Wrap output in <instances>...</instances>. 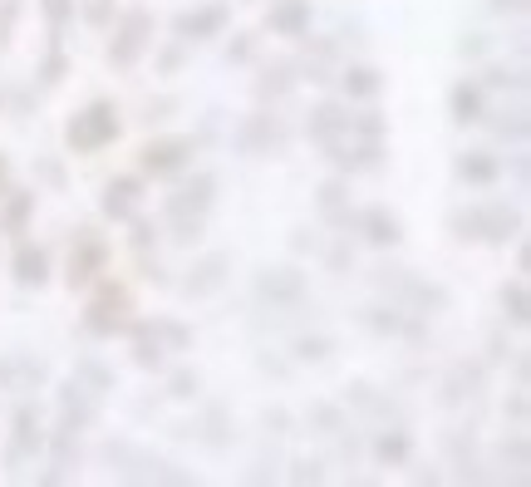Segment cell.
Segmentation results:
<instances>
[{"label": "cell", "mask_w": 531, "mask_h": 487, "mask_svg": "<svg viewBox=\"0 0 531 487\" xmlns=\"http://www.w3.org/2000/svg\"><path fill=\"white\" fill-rule=\"evenodd\" d=\"M197 394H202V374H197V369H173V374H168V399L187 404V399H197Z\"/></svg>", "instance_id": "41"}, {"label": "cell", "mask_w": 531, "mask_h": 487, "mask_svg": "<svg viewBox=\"0 0 531 487\" xmlns=\"http://www.w3.org/2000/svg\"><path fill=\"white\" fill-rule=\"evenodd\" d=\"M448 114H453V123H463V128H468V123H482V119H487L482 84H468V79H463V84H453V89H448Z\"/></svg>", "instance_id": "31"}, {"label": "cell", "mask_w": 531, "mask_h": 487, "mask_svg": "<svg viewBox=\"0 0 531 487\" xmlns=\"http://www.w3.org/2000/svg\"><path fill=\"white\" fill-rule=\"evenodd\" d=\"M458 178L468 187L502 183V158H492V153H463V158H458Z\"/></svg>", "instance_id": "32"}, {"label": "cell", "mask_w": 531, "mask_h": 487, "mask_svg": "<svg viewBox=\"0 0 531 487\" xmlns=\"http://www.w3.org/2000/svg\"><path fill=\"white\" fill-rule=\"evenodd\" d=\"M482 384H487V365L482 360H458V365L443 374L438 399L443 404H477L482 399Z\"/></svg>", "instance_id": "21"}, {"label": "cell", "mask_w": 531, "mask_h": 487, "mask_svg": "<svg viewBox=\"0 0 531 487\" xmlns=\"http://www.w3.org/2000/svg\"><path fill=\"white\" fill-rule=\"evenodd\" d=\"M320 256H325V266H330L335 276H350V271H354V246H350V237H345V232H340V242L320 246Z\"/></svg>", "instance_id": "42"}, {"label": "cell", "mask_w": 531, "mask_h": 487, "mask_svg": "<svg viewBox=\"0 0 531 487\" xmlns=\"http://www.w3.org/2000/svg\"><path fill=\"white\" fill-rule=\"evenodd\" d=\"M448 232H453L458 242L507 246L527 232V217H522V207H512V202H472V207L448 212Z\"/></svg>", "instance_id": "3"}, {"label": "cell", "mask_w": 531, "mask_h": 487, "mask_svg": "<svg viewBox=\"0 0 531 487\" xmlns=\"http://www.w3.org/2000/svg\"><path fill=\"white\" fill-rule=\"evenodd\" d=\"M10 276H15V286H25V291H40V286H50V251L20 237L15 256H10Z\"/></svg>", "instance_id": "24"}, {"label": "cell", "mask_w": 531, "mask_h": 487, "mask_svg": "<svg viewBox=\"0 0 531 487\" xmlns=\"http://www.w3.org/2000/svg\"><path fill=\"white\" fill-rule=\"evenodd\" d=\"M345 404H350V409H359V414L384 419V424H409V409H404L399 399L379 394V389H374V384H364V379H354L350 389H345Z\"/></svg>", "instance_id": "22"}, {"label": "cell", "mask_w": 531, "mask_h": 487, "mask_svg": "<svg viewBox=\"0 0 531 487\" xmlns=\"http://www.w3.org/2000/svg\"><path fill=\"white\" fill-rule=\"evenodd\" d=\"M40 178H45V183H64V173H59V163H40Z\"/></svg>", "instance_id": "59"}, {"label": "cell", "mask_w": 531, "mask_h": 487, "mask_svg": "<svg viewBox=\"0 0 531 487\" xmlns=\"http://www.w3.org/2000/svg\"><path fill=\"white\" fill-rule=\"evenodd\" d=\"M315 202H320V217H325L330 227H340V232H345V217H350V187H345V183H325Z\"/></svg>", "instance_id": "34"}, {"label": "cell", "mask_w": 531, "mask_h": 487, "mask_svg": "<svg viewBox=\"0 0 531 487\" xmlns=\"http://www.w3.org/2000/svg\"><path fill=\"white\" fill-rule=\"evenodd\" d=\"M104 463L114 468V478H123V483L197 487V473L173 468L168 458H158V453H148V448H138V443H128V438H109V443H104Z\"/></svg>", "instance_id": "4"}, {"label": "cell", "mask_w": 531, "mask_h": 487, "mask_svg": "<svg viewBox=\"0 0 531 487\" xmlns=\"http://www.w3.org/2000/svg\"><path fill=\"white\" fill-rule=\"evenodd\" d=\"M227 281H232V251H207V256L192 261V271L177 281V291H182L187 301H207V296H217Z\"/></svg>", "instance_id": "16"}, {"label": "cell", "mask_w": 531, "mask_h": 487, "mask_svg": "<svg viewBox=\"0 0 531 487\" xmlns=\"http://www.w3.org/2000/svg\"><path fill=\"white\" fill-rule=\"evenodd\" d=\"M251 291H256V301L266 305V310H276V315H295V310L310 305V281L295 266H266V271H256V286Z\"/></svg>", "instance_id": "10"}, {"label": "cell", "mask_w": 531, "mask_h": 487, "mask_svg": "<svg viewBox=\"0 0 531 487\" xmlns=\"http://www.w3.org/2000/svg\"><path fill=\"white\" fill-rule=\"evenodd\" d=\"M369 286L379 291V296H389L394 305H404L409 315H423V320H433V315H443L448 310V286H438V281H428V276H418L409 266H399V261H384V266H374L369 271Z\"/></svg>", "instance_id": "2"}, {"label": "cell", "mask_w": 531, "mask_h": 487, "mask_svg": "<svg viewBox=\"0 0 531 487\" xmlns=\"http://www.w3.org/2000/svg\"><path fill=\"white\" fill-rule=\"evenodd\" d=\"M148 325H153V335L163 340V350H168V355H182V350H192V345H197L192 325H182V320H173V315H153Z\"/></svg>", "instance_id": "33"}, {"label": "cell", "mask_w": 531, "mask_h": 487, "mask_svg": "<svg viewBox=\"0 0 531 487\" xmlns=\"http://www.w3.org/2000/svg\"><path fill=\"white\" fill-rule=\"evenodd\" d=\"M492 10H502V15H522L527 0H492Z\"/></svg>", "instance_id": "58"}, {"label": "cell", "mask_w": 531, "mask_h": 487, "mask_svg": "<svg viewBox=\"0 0 531 487\" xmlns=\"http://www.w3.org/2000/svg\"><path fill=\"white\" fill-rule=\"evenodd\" d=\"M143 202V178H109L104 183V197H99V212L109 222H128Z\"/></svg>", "instance_id": "25"}, {"label": "cell", "mask_w": 531, "mask_h": 487, "mask_svg": "<svg viewBox=\"0 0 531 487\" xmlns=\"http://www.w3.org/2000/svg\"><path fill=\"white\" fill-rule=\"evenodd\" d=\"M74 379H79V384H89L94 394H109V389H118V374L109 365H99L94 355H79V360H74Z\"/></svg>", "instance_id": "35"}, {"label": "cell", "mask_w": 531, "mask_h": 487, "mask_svg": "<svg viewBox=\"0 0 531 487\" xmlns=\"http://www.w3.org/2000/svg\"><path fill=\"white\" fill-rule=\"evenodd\" d=\"M217 202V178L212 173H192L187 183H177V192L163 197V232L177 246H197L207 232V212Z\"/></svg>", "instance_id": "1"}, {"label": "cell", "mask_w": 531, "mask_h": 487, "mask_svg": "<svg viewBox=\"0 0 531 487\" xmlns=\"http://www.w3.org/2000/svg\"><path fill=\"white\" fill-rule=\"evenodd\" d=\"M286 478H291V483H325V463H320V458H295Z\"/></svg>", "instance_id": "49"}, {"label": "cell", "mask_w": 531, "mask_h": 487, "mask_svg": "<svg viewBox=\"0 0 531 487\" xmlns=\"http://www.w3.org/2000/svg\"><path fill=\"white\" fill-rule=\"evenodd\" d=\"M340 89H345V99H354V104H369V99L384 94V74L374 64H350V69H340Z\"/></svg>", "instance_id": "30"}, {"label": "cell", "mask_w": 531, "mask_h": 487, "mask_svg": "<svg viewBox=\"0 0 531 487\" xmlns=\"http://www.w3.org/2000/svg\"><path fill=\"white\" fill-rule=\"evenodd\" d=\"M40 10H45V25H50V35H59V30L69 25V15H74V0H40Z\"/></svg>", "instance_id": "48"}, {"label": "cell", "mask_w": 531, "mask_h": 487, "mask_svg": "<svg viewBox=\"0 0 531 487\" xmlns=\"http://www.w3.org/2000/svg\"><path fill=\"white\" fill-rule=\"evenodd\" d=\"M64 74H69V55L59 50V35H50V55H45V64H40V84H45V89H55Z\"/></svg>", "instance_id": "43"}, {"label": "cell", "mask_w": 531, "mask_h": 487, "mask_svg": "<svg viewBox=\"0 0 531 487\" xmlns=\"http://www.w3.org/2000/svg\"><path fill=\"white\" fill-rule=\"evenodd\" d=\"M295 360L300 365H320V360H330V350H335V340L330 335H295Z\"/></svg>", "instance_id": "40"}, {"label": "cell", "mask_w": 531, "mask_h": 487, "mask_svg": "<svg viewBox=\"0 0 531 487\" xmlns=\"http://www.w3.org/2000/svg\"><path fill=\"white\" fill-rule=\"evenodd\" d=\"M133 325V291L123 281H94V296L84 305V335L114 340Z\"/></svg>", "instance_id": "7"}, {"label": "cell", "mask_w": 531, "mask_h": 487, "mask_svg": "<svg viewBox=\"0 0 531 487\" xmlns=\"http://www.w3.org/2000/svg\"><path fill=\"white\" fill-rule=\"evenodd\" d=\"M10 25H15V0H0V50L10 45Z\"/></svg>", "instance_id": "53"}, {"label": "cell", "mask_w": 531, "mask_h": 487, "mask_svg": "<svg viewBox=\"0 0 531 487\" xmlns=\"http://www.w3.org/2000/svg\"><path fill=\"white\" fill-rule=\"evenodd\" d=\"M143 281H153V286H168V271H163L158 261H143Z\"/></svg>", "instance_id": "56"}, {"label": "cell", "mask_w": 531, "mask_h": 487, "mask_svg": "<svg viewBox=\"0 0 531 487\" xmlns=\"http://www.w3.org/2000/svg\"><path fill=\"white\" fill-rule=\"evenodd\" d=\"M354 320L369 330V335H384V340H409V345H428V320L409 315L404 305H359Z\"/></svg>", "instance_id": "13"}, {"label": "cell", "mask_w": 531, "mask_h": 487, "mask_svg": "<svg viewBox=\"0 0 531 487\" xmlns=\"http://www.w3.org/2000/svg\"><path fill=\"white\" fill-rule=\"evenodd\" d=\"M79 5V15L94 25V30H109L114 25V0H74Z\"/></svg>", "instance_id": "47"}, {"label": "cell", "mask_w": 531, "mask_h": 487, "mask_svg": "<svg viewBox=\"0 0 531 487\" xmlns=\"http://www.w3.org/2000/svg\"><path fill=\"white\" fill-rule=\"evenodd\" d=\"M109 271V242L89 227L74 232V246H69V261H64V286L69 291H89L99 276Z\"/></svg>", "instance_id": "12"}, {"label": "cell", "mask_w": 531, "mask_h": 487, "mask_svg": "<svg viewBox=\"0 0 531 487\" xmlns=\"http://www.w3.org/2000/svg\"><path fill=\"white\" fill-rule=\"evenodd\" d=\"M192 153H197L192 138H153L138 148V168H143V178H173L192 163Z\"/></svg>", "instance_id": "18"}, {"label": "cell", "mask_w": 531, "mask_h": 487, "mask_svg": "<svg viewBox=\"0 0 531 487\" xmlns=\"http://www.w3.org/2000/svg\"><path fill=\"white\" fill-rule=\"evenodd\" d=\"M45 453V419H40V404L25 394L10 414V443H5V473L10 478H25L35 468V458Z\"/></svg>", "instance_id": "6"}, {"label": "cell", "mask_w": 531, "mask_h": 487, "mask_svg": "<svg viewBox=\"0 0 531 487\" xmlns=\"http://www.w3.org/2000/svg\"><path fill=\"white\" fill-rule=\"evenodd\" d=\"M497 458L502 463H512V468H531V448H527V433L517 428L512 438H502V448H497Z\"/></svg>", "instance_id": "45"}, {"label": "cell", "mask_w": 531, "mask_h": 487, "mask_svg": "<svg viewBox=\"0 0 531 487\" xmlns=\"http://www.w3.org/2000/svg\"><path fill=\"white\" fill-rule=\"evenodd\" d=\"M502 315H507L512 325H527L531 320V296H527V281H522V276L502 286Z\"/></svg>", "instance_id": "39"}, {"label": "cell", "mask_w": 531, "mask_h": 487, "mask_svg": "<svg viewBox=\"0 0 531 487\" xmlns=\"http://www.w3.org/2000/svg\"><path fill=\"white\" fill-rule=\"evenodd\" d=\"M50 384V365L35 355H15V394H35Z\"/></svg>", "instance_id": "36"}, {"label": "cell", "mask_w": 531, "mask_h": 487, "mask_svg": "<svg viewBox=\"0 0 531 487\" xmlns=\"http://www.w3.org/2000/svg\"><path fill=\"white\" fill-rule=\"evenodd\" d=\"M487 84L492 89H512V94H527V69L522 64H497V69H487Z\"/></svg>", "instance_id": "44"}, {"label": "cell", "mask_w": 531, "mask_h": 487, "mask_svg": "<svg viewBox=\"0 0 531 487\" xmlns=\"http://www.w3.org/2000/svg\"><path fill=\"white\" fill-rule=\"evenodd\" d=\"M266 30L271 35H286V40H305L310 35V0H271Z\"/></svg>", "instance_id": "26"}, {"label": "cell", "mask_w": 531, "mask_h": 487, "mask_svg": "<svg viewBox=\"0 0 531 487\" xmlns=\"http://www.w3.org/2000/svg\"><path fill=\"white\" fill-rule=\"evenodd\" d=\"M295 84H300V74H295V60H271V64H261V74H256V99L266 104H276V99H286Z\"/></svg>", "instance_id": "29"}, {"label": "cell", "mask_w": 531, "mask_h": 487, "mask_svg": "<svg viewBox=\"0 0 531 487\" xmlns=\"http://www.w3.org/2000/svg\"><path fill=\"white\" fill-rule=\"evenodd\" d=\"M359 237V242L379 246V251H394V246L404 242V217L394 212V207H384V202H369V207H350V217H345V237Z\"/></svg>", "instance_id": "14"}, {"label": "cell", "mask_w": 531, "mask_h": 487, "mask_svg": "<svg viewBox=\"0 0 531 487\" xmlns=\"http://www.w3.org/2000/svg\"><path fill=\"white\" fill-rule=\"evenodd\" d=\"M35 222V187H5L0 192V237H25Z\"/></svg>", "instance_id": "23"}, {"label": "cell", "mask_w": 531, "mask_h": 487, "mask_svg": "<svg viewBox=\"0 0 531 487\" xmlns=\"http://www.w3.org/2000/svg\"><path fill=\"white\" fill-rule=\"evenodd\" d=\"M527 153H517V158H512V178H517V187H522V192H527Z\"/></svg>", "instance_id": "57"}, {"label": "cell", "mask_w": 531, "mask_h": 487, "mask_svg": "<svg viewBox=\"0 0 531 487\" xmlns=\"http://www.w3.org/2000/svg\"><path fill=\"white\" fill-rule=\"evenodd\" d=\"M227 20H232V10H227L222 0H212V5H192V10H182V15L173 20V35L182 40V45H197V40L222 35Z\"/></svg>", "instance_id": "20"}, {"label": "cell", "mask_w": 531, "mask_h": 487, "mask_svg": "<svg viewBox=\"0 0 531 487\" xmlns=\"http://www.w3.org/2000/svg\"><path fill=\"white\" fill-rule=\"evenodd\" d=\"M232 143L241 158H281L286 143H291V128L281 114L261 109V114H246V119L232 128Z\"/></svg>", "instance_id": "9"}, {"label": "cell", "mask_w": 531, "mask_h": 487, "mask_svg": "<svg viewBox=\"0 0 531 487\" xmlns=\"http://www.w3.org/2000/svg\"><path fill=\"white\" fill-rule=\"evenodd\" d=\"M345 178H354V173H374L379 163H384V138H364V133H350V138H335V143H325L320 148Z\"/></svg>", "instance_id": "15"}, {"label": "cell", "mask_w": 531, "mask_h": 487, "mask_svg": "<svg viewBox=\"0 0 531 487\" xmlns=\"http://www.w3.org/2000/svg\"><path fill=\"white\" fill-rule=\"evenodd\" d=\"M123 335H128V345H133V365H138V369L158 374V369L168 365V350H163V340L153 335V325H148V320H133Z\"/></svg>", "instance_id": "28"}, {"label": "cell", "mask_w": 531, "mask_h": 487, "mask_svg": "<svg viewBox=\"0 0 531 487\" xmlns=\"http://www.w3.org/2000/svg\"><path fill=\"white\" fill-rule=\"evenodd\" d=\"M305 424H310V433L335 438V433L345 428V409H340V404H330V399H315V404L305 409Z\"/></svg>", "instance_id": "37"}, {"label": "cell", "mask_w": 531, "mask_h": 487, "mask_svg": "<svg viewBox=\"0 0 531 487\" xmlns=\"http://www.w3.org/2000/svg\"><path fill=\"white\" fill-rule=\"evenodd\" d=\"M527 128H531V119H527L522 104H517V109H502V114L492 119V133H497L502 143H517V148L527 143Z\"/></svg>", "instance_id": "38"}, {"label": "cell", "mask_w": 531, "mask_h": 487, "mask_svg": "<svg viewBox=\"0 0 531 487\" xmlns=\"http://www.w3.org/2000/svg\"><path fill=\"white\" fill-rule=\"evenodd\" d=\"M251 45H256L251 35H236L232 50H227V64H246V60H251Z\"/></svg>", "instance_id": "51"}, {"label": "cell", "mask_w": 531, "mask_h": 487, "mask_svg": "<svg viewBox=\"0 0 531 487\" xmlns=\"http://www.w3.org/2000/svg\"><path fill=\"white\" fill-rule=\"evenodd\" d=\"M153 30H158L153 10H148V5H128V10H123V15L114 20L109 64H114V69H133V64L143 60V50L153 45Z\"/></svg>", "instance_id": "11"}, {"label": "cell", "mask_w": 531, "mask_h": 487, "mask_svg": "<svg viewBox=\"0 0 531 487\" xmlns=\"http://www.w3.org/2000/svg\"><path fill=\"white\" fill-rule=\"evenodd\" d=\"M369 453H374V463H379V468H404V463L413 458L409 428H404V424L379 428V433H374V443H369Z\"/></svg>", "instance_id": "27"}, {"label": "cell", "mask_w": 531, "mask_h": 487, "mask_svg": "<svg viewBox=\"0 0 531 487\" xmlns=\"http://www.w3.org/2000/svg\"><path fill=\"white\" fill-rule=\"evenodd\" d=\"M5 187H10V158L0 153V192H5Z\"/></svg>", "instance_id": "61"}, {"label": "cell", "mask_w": 531, "mask_h": 487, "mask_svg": "<svg viewBox=\"0 0 531 487\" xmlns=\"http://www.w3.org/2000/svg\"><path fill=\"white\" fill-rule=\"evenodd\" d=\"M291 246H295V251H310V256H320V246H325V237H315V232L305 227V232H295V237H291Z\"/></svg>", "instance_id": "52"}, {"label": "cell", "mask_w": 531, "mask_h": 487, "mask_svg": "<svg viewBox=\"0 0 531 487\" xmlns=\"http://www.w3.org/2000/svg\"><path fill=\"white\" fill-rule=\"evenodd\" d=\"M173 433H177V438L202 443V448H212V453H222V448H232V443H236V419H232V409H227V404H207V414H202V419L177 424Z\"/></svg>", "instance_id": "19"}, {"label": "cell", "mask_w": 531, "mask_h": 487, "mask_svg": "<svg viewBox=\"0 0 531 487\" xmlns=\"http://www.w3.org/2000/svg\"><path fill=\"white\" fill-rule=\"evenodd\" d=\"M502 414L512 419L517 428H527V384H517L512 394H507V404H502Z\"/></svg>", "instance_id": "50"}, {"label": "cell", "mask_w": 531, "mask_h": 487, "mask_svg": "<svg viewBox=\"0 0 531 487\" xmlns=\"http://www.w3.org/2000/svg\"><path fill=\"white\" fill-rule=\"evenodd\" d=\"M305 133H310V143H315V148H325V143H335V138H350V133H364V138H384V133H389V123H384V114H374V109H350V104H315V109L305 114Z\"/></svg>", "instance_id": "5"}, {"label": "cell", "mask_w": 531, "mask_h": 487, "mask_svg": "<svg viewBox=\"0 0 531 487\" xmlns=\"http://www.w3.org/2000/svg\"><path fill=\"white\" fill-rule=\"evenodd\" d=\"M118 133H123V123H118L114 99H94V104H84L74 119L64 123V143H69V153H99V148L118 143Z\"/></svg>", "instance_id": "8"}, {"label": "cell", "mask_w": 531, "mask_h": 487, "mask_svg": "<svg viewBox=\"0 0 531 487\" xmlns=\"http://www.w3.org/2000/svg\"><path fill=\"white\" fill-rule=\"evenodd\" d=\"M55 409H59V424L74 428V433H84V428L99 424L104 394H94L89 384H79V379L69 374V384H59V389H55Z\"/></svg>", "instance_id": "17"}, {"label": "cell", "mask_w": 531, "mask_h": 487, "mask_svg": "<svg viewBox=\"0 0 531 487\" xmlns=\"http://www.w3.org/2000/svg\"><path fill=\"white\" fill-rule=\"evenodd\" d=\"M0 389H15V355H0Z\"/></svg>", "instance_id": "55"}, {"label": "cell", "mask_w": 531, "mask_h": 487, "mask_svg": "<svg viewBox=\"0 0 531 487\" xmlns=\"http://www.w3.org/2000/svg\"><path fill=\"white\" fill-rule=\"evenodd\" d=\"M158 232H163L158 222H148V217H138V212L128 217V242H133V251H148V246H158Z\"/></svg>", "instance_id": "46"}, {"label": "cell", "mask_w": 531, "mask_h": 487, "mask_svg": "<svg viewBox=\"0 0 531 487\" xmlns=\"http://www.w3.org/2000/svg\"><path fill=\"white\" fill-rule=\"evenodd\" d=\"M158 64H163V69H177V64H182V50H177V45H173V50H163V60H158Z\"/></svg>", "instance_id": "60"}, {"label": "cell", "mask_w": 531, "mask_h": 487, "mask_svg": "<svg viewBox=\"0 0 531 487\" xmlns=\"http://www.w3.org/2000/svg\"><path fill=\"white\" fill-rule=\"evenodd\" d=\"M266 428L271 433H291V414L286 409H266Z\"/></svg>", "instance_id": "54"}]
</instances>
